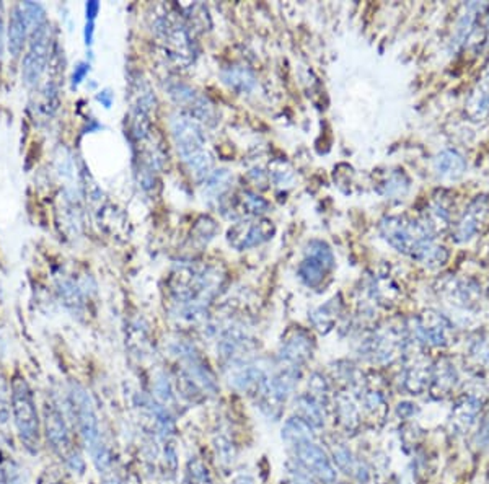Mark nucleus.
Listing matches in <instances>:
<instances>
[{
	"instance_id": "f257e3e1",
	"label": "nucleus",
	"mask_w": 489,
	"mask_h": 484,
	"mask_svg": "<svg viewBox=\"0 0 489 484\" xmlns=\"http://www.w3.org/2000/svg\"><path fill=\"white\" fill-rule=\"evenodd\" d=\"M224 276L212 266H181L171 277V299L180 320L197 323L222 287Z\"/></svg>"
},
{
	"instance_id": "f03ea898",
	"label": "nucleus",
	"mask_w": 489,
	"mask_h": 484,
	"mask_svg": "<svg viewBox=\"0 0 489 484\" xmlns=\"http://www.w3.org/2000/svg\"><path fill=\"white\" fill-rule=\"evenodd\" d=\"M380 234L396 251L411 256L424 266H442L449 258L444 246L435 243L431 227L413 219L401 215L386 217L380 222Z\"/></svg>"
},
{
	"instance_id": "7ed1b4c3",
	"label": "nucleus",
	"mask_w": 489,
	"mask_h": 484,
	"mask_svg": "<svg viewBox=\"0 0 489 484\" xmlns=\"http://www.w3.org/2000/svg\"><path fill=\"white\" fill-rule=\"evenodd\" d=\"M170 126L183 163L197 180H206L214 171V160L207 150V137L201 122L180 113L171 117Z\"/></svg>"
},
{
	"instance_id": "20e7f679",
	"label": "nucleus",
	"mask_w": 489,
	"mask_h": 484,
	"mask_svg": "<svg viewBox=\"0 0 489 484\" xmlns=\"http://www.w3.org/2000/svg\"><path fill=\"white\" fill-rule=\"evenodd\" d=\"M69 405H71L72 416L90 451L91 460L100 473H106L113 463V455L108 445L101 439L100 421L96 416L93 401L82 385L72 384L71 391H69Z\"/></svg>"
},
{
	"instance_id": "39448f33",
	"label": "nucleus",
	"mask_w": 489,
	"mask_h": 484,
	"mask_svg": "<svg viewBox=\"0 0 489 484\" xmlns=\"http://www.w3.org/2000/svg\"><path fill=\"white\" fill-rule=\"evenodd\" d=\"M12 413L23 447L30 454L40 450V417H38L33 391L23 376L17 375L12 380Z\"/></svg>"
},
{
	"instance_id": "423d86ee",
	"label": "nucleus",
	"mask_w": 489,
	"mask_h": 484,
	"mask_svg": "<svg viewBox=\"0 0 489 484\" xmlns=\"http://www.w3.org/2000/svg\"><path fill=\"white\" fill-rule=\"evenodd\" d=\"M45 429H46V439L50 442L51 449L56 454L64 459L67 466L74 471L84 473L85 470V461L82 455L79 454V450L74 447L72 444V435L69 426L64 419L62 413L57 410L56 405L52 403H46L45 405Z\"/></svg>"
},
{
	"instance_id": "0eeeda50",
	"label": "nucleus",
	"mask_w": 489,
	"mask_h": 484,
	"mask_svg": "<svg viewBox=\"0 0 489 484\" xmlns=\"http://www.w3.org/2000/svg\"><path fill=\"white\" fill-rule=\"evenodd\" d=\"M155 31L160 40L165 42L166 51L175 59L180 66H188L195 61V42L188 26L180 18L175 17L173 12L165 10L155 20Z\"/></svg>"
},
{
	"instance_id": "6e6552de",
	"label": "nucleus",
	"mask_w": 489,
	"mask_h": 484,
	"mask_svg": "<svg viewBox=\"0 0 489 484\" xmlns=\"http://www.w3.org/2000/svg\"><path fill=\"white\" fill-rule=\"evenodd\" d=\"M333 267H335V256L330 246L325 241L313 240L305 250V258L297 267V276L305 286L315 289L323 284Z\"/></svg>"
},
{
	"instance_id": "1a4fd4ad",
	"label": "nucleus",
	"mask_w": 489,
	"mask_h": 484,
	"mask_svg": "<svg viewBox=\"0 0 489 484\" xmlns=\"http://www.w3.org/2000/svg\"><path fill=\"white\" fill-rule=\"evenodd\" d=\"M295 460L297 465L302 468L305 473H309L311 478L325 483V484H335L338 480V471L330 456L326 451L315 444V440H307L294 447Z\"/></svg>"
},
{
	"instance_id": "9d476101",
	"label": "nucleus",
	"mask_w": 489,
	"mask_h": 484,
	"mask_svg": "<svg viewBox=\"0 0 489 484\" xmlns=\"http://www.w3.org/2000/svg\"><path fill=\"white\" fill-rule=\"evenodd\" d=\"M274 234H276V227L271 220L263 217L245 219L229 229L227 241L235 250L243 251L263 245L265 241L271 240Z\"/></svg>"
},
{
	"instance_id": "9b49d317",
	"label": "nucleus",
	"mask_w": 489,
	"mask_h": 484,
	"mask_svg": "<svg viewBox=\"0 0 489 484\" xmlns=\"http://www.w3.org/2000/svg\"><path fill=\"white\" fill-rule=\"evenodd\" d=\"M173 352L180 357L181 362L185 364L183 370H185V372L191 376L192 381L200 386L202 393H209V395L217 393L219 385H217L216 375H214L212 370L209 369V365L204 362L201 354L197 352V349L192 346V344L185 342V341L176 342L173 347Z\"/></svg>"
},
{
	"instance_id": "f8f14e48",
	"label": "nucleus",
	"mask_w": 489,
	"mask_h": 484,
	"mask_svg": "<svg viewBox=\"0 0 489 484\" xmlns=\"http://www.w3.org/2000/svg\"><path fill=\"white\" fill-rule=\"evenodd\" d=\"M51 57V33L47 23L33 33V40L23 57L21 75L26 85H35L45 74Z\"/></svg>"
},
{
	"instance_id": "ddd939ff",
	"label": "nucleus",
	"mask_w": 489,
	"mask_h": 484,
	"mask_svg": "<svg viewBox=\"0 0 489 484\" xmlns=\"http://www.w3.org/2000/svg\"><path fill=\"white\" fill-rule=\"evenodd\" d=\"M168 91L175 103L183 108L186 116L192 117V120L201 122V125L202 122L212 125V122L216 121V110H214V105L206 98V96L201 95L200 91L190 87V85L175 82L170 85Z\"/></svg>"
},
{
	"instance_id": "4468645a",
	"label": "nucleus",
	"mask_w": 489,
	"mask_h": 484,
	"mask_svg": "<svg viewBox=\"0 0 489 484\" xmlns=\"http://www.w3.org/2000/svg\"><path fill=\"white\" fill-rule=\"evenodd\" d=\"M313 354V338L305 330H292L284 338L279 349V364L281 367L300 370L309 362Z\"/></svg>"
},
{
	"instance_id": "2eb2a0df",
	"label": "nucleus",
	"mask_w": 489,
	"mask_h": 484,
	"mask_svg": "<svg viewBox=\"0 0 489 484\" xmlns=\"http://www.w3.org/2000/svg\"><path fill=\"white\" fill-rule=\"evenodd\" d=\"M450 335H452V325H450V321L444 315L429 310L424 311L416 320L418 340L429 344V346H447L450 342Z\"/></svg>"
},
{
	"instance_id": "dca6fc26",
	"label": "nucleus",
	"mask_w": 489,
	"mask_h": 484,
	"mask_svg": "<svg viewBox=\"0 0 489 484\" xmlns=\"http://www.w3.org/2000/svg\"><path fill=\"white\" fill-rule=\"evenodd\" d=\"M229 367V381L235 390L238 391H255L258 385L265 380L267 375L266 370L260 364L251 362V360H238L227 365Z\"/></svg>"
},
{
	"instance_id": "f3484780",
	"label": "nucleus",
	"mask_w": 489,
	"mask_h": 484,
	"mask_svg": "<svg viewBox=\"0 0 489 484\" xmlns=\"http://www.w3.org/2000/svg\"><path fill=\"white\" fill-rule=\"evenodd\" d=\"M403 335H400L398 331L393 330H385L381 333L374 335L367 341L369 354L379 362H390L393 360L398 352L403 349Z\"/></svg>"
},
{
	"instance_id": "a211bd4d",
	"label": "nucleus",
	"mask_w": 489,
	"mask_h": 484,
	"mask_svg": "<svg viewBox=\"0 0 489 484\" xmlns=\"http://www.w3.org/2000/svg\"><path fill=\"white\" fill-rule=\"evenodd\" d=\"M31 33L28 18H26L25 10L21 7V4H17L12 8V15H10L8 21V51L13 57H18L28 35Z\"/></svg>"
},
{
	"instance_id": "6ab92c4d",
	"label": "nucleus",
	"mask_w": 489,
	"mask_h": 484,
	"mask_svg": "<svg viewBox=\"0 0 489 484\" xmlns=\"http://www.w3.org/2000/svg\"><path fill=\"white\" fill-rule=\"evenodd\" d=\"M325 403L318 398L302 393L295 400V411L297 416L309 424L311 429H323L326 422V413H325Z\"/></svg>"
},
{
	"instance_id": "aec40b11",
	"label": "nucleus",
	"mask_w": 489,
	"mask_h": 484,
	"mask_svg": "<svg viewBox=\"0 0 489 484\" xmlns=\"http://www.w3.org/2000/svg\"><path fill=\"white\" fill-rule=\"evenodd\" d=\"M434 170L442 180H459L466 171V160L454 149H445L434 159Z\"/></svg>"
},
{
	"instance_id": "412c9836",
	"label": "nucleus",
	"mask_w": 489,
	"mask_h": 484,
	"mask_svg": "<svg viewBox=\"0 0 489 484\" xmlns=\"http://www.w3.org/2000/svg\"><path fill=\"white\" fill-rule=\"evenodd\" d=\"M281 437L289 447H295V445L307 442V440H313V429H311L307 422L302 421L299 416L290 417L284 422Z\"/></svg>"
},
{
	"instance_id": "4be33fe9",
	"label": "nucleus",
	"mask_w": 489,
	"mask_h": 484,
	"mask_svg": "<svg viewBox=\"0 0 489 484\" xmlns=\"http://www.w3.org/2000/svg\"><path fill=\"white\" fill-rule=\"evenodd\" d=\"M483 212L485 211H483L480 199L473 201L471 206L465 211L464 217H461L459 220V224H456V229H455L456 241H468L471 236L476 234L478 224H480Z\"/></svg>"
},
{
	"instance_id": "5701e85b",
	"label": "nucleus",
	"mask_w": 489,
	"mask_h": 484,
	"mask_svg": "<svg viewBox=\"0 0 489 484\" xmlns=\"http://www.w3.org/2000/svg\"><path fill=\"white\" fill-rule=\"evenodd\" d=\"M224 82L238 93H251L256 88V77L246 67L234 66L222 72Z\"/></svg>"
},
{
	"instance_id": "b1692460",
	"label": "nucleus",
	"mask_w": 489,
	"mask_h": 484,
	"mask_svg": "<svg viewBox=\"0 0 489 484\" xmlns=\"http://www.w3.org/2000/svg\"><path fill=\"white\" fill-rule=\"evenodd\" d=\"M234 176L229 170H216L204 180V196L207 201H217L224 197L232 186Z\"/></svg>"
},
{
	"instance_id": "393cba45",
	"label": "nucleus",
	"mask_w": 489,
	"mask_h": 484,
	"mask_svg": "<svg viewBox=\"0 0 489 484\" xmlns=\"http://www.w3.org/2000/svg\"><path fill=\"white\" fill-rule=\"evenodd\" d=\"M335 411L338 421H340L347 430H354L359 426V422H361L356 403H354L352 398L347 393H340L335 396Z\"/></svg>"
},
{
	"instance_id": "a878e982",
	"label": "nucleus",
	"mask_w": 489,
	"mask_h": 484,
	"mask_svg": "<svg viewBox=\"0 0 489 484\" xmlns=\"http://www.w3.org/2000/svg\"><path fill=\"white\" fill-rule=\"evenodd\" d=\"M466 110L473 117H481L489 111V71L473 90L468 103H466Z\"/></svg>"
},
{
	"instance_id": "bb28decb",
	"label": "nucleus",
	"mask_w": 489,
	"mask_h": 484,
	"mask_svg": "<svg viewBox=\"0 0 489 484\" xmlns=\"http://www.w3.org/2000/svg\"><path fill=\"white\" fill-rule=\"evenodd\" d=\"M340 311H341L340 300L333 299L330 300V302L321 305L320 309H316L313 311V315H311V323H313V326L316 328V330L321 333H326V331H330L333 325L336 323Z\"/></svg>"
},
{
	"instance_id": "cd10ccee",
	"label": "nucleus",
	"mask_w": 489,
	"mask_h": 484,
	"mask_svg": "<svg viewBox=\"0 0 489 484\" xmlns=\"http://www.w3.org/2000/svg\"><path fill=\"white\" fill-rule=\"evenodd\" d=\"M333 460H335L336 466L340 468L343 473H346V475H354L357 478H361V463L354 459L352 451L349 450V447L346 444H333Z\"/></svg>"
},
{
	"instance_id": "c85d7f7f",
	"label": "nucleus",
	"mask_w": 489,
	"mask_h": 484,
	"mask_svg": "<svg viewBox=\"0 0 489 484\" xmlns=\"http://www.w3.org/2000/svg\"><path fill=\"white\" fill-rule=\"evenodd\" d=\"M59 294L72 313H80L84 310V290L79 284H75L71 279H66V281L59 282Z\"/></svg>"
},
{
	"instance_id": "c756f323",
	"label": "nucleus",
	"mask_w": 489,
	"mask_h": 484,
	"mask_svg": "<svg viewBox=\"0 0 489 484\" xmlns=\"http://www.w3.org/2000/svg\"><path fill=\"white\" fill-rule=\"evenodd\" d=\"M238 209L243 217L255 219V217H261V214L267 212L270 204H267L263 197L246 191L238 197Z\"/></svg>"
},
{
	"instance_id": "7c9ffc66",
	"label": "nucleus",
	"mask_w": 489,
	"mask_h": 484,
	"mask_svg": "<svg viewBox=\"0 0 489 484\" xmlns=\"http://www.w3.org/2000/svg\"><path fill=\"white\" fill-rule=\"evenodd\" d=\"M154 393L155 400H157L160 405H163L165 408H170L171 405L176 403V393L173 388V384H171L170 376L166 374H159L154 380Z\"/></svg>"
},
{
	"instance_id": "2f4dec72",
	"label": "nucleus",
	"mask_w": 489,
	"mask_h": 484,
	"mask_svg": "<svg viewBox=\"0 0 489 484\" xmlns=\"http://www.w3.org/2000/svg\"><path fill=\"white\" fill-rule=\"evenodd\" d=\"M424 367H426V364H419L418 360H415V364L408 365L406 367L405 384H406V388L413 391V393H419V391H421L427 384L426 380L429 379V374Z\"/></svg>"
},
{
	"instance_id": "473e14b6",
	"label": "nucleus",
	"mask_w": 489,
	"mask_h": 484,
	"mask_svg": "<svg viewBox=\"0 0 489 484\" xmlns=\"http://www.w3.org/2000/svg\"><path fill=\"white\" fill-rule=\"evenodd\" d=\"M186 481L190 484H216L209 468L204 465L201 459H191L188 463Z\"/></svg>"
},
{
	"instance_id": "72a5a7b5",
	"label": "nucleus",
	"mask_w": 489,
	"mask_h": 484,
	"mask_svg": "<svg viewBox=\"0 0 489 484\" xmlns=\"http://www.w3.org/2000/svg\"><path fill=\"white\" fill-rule=\"evenodd\" d=\"M214 447H216V454L222 463H232L235 456V447L234 444L230 442V439L225 437V435H220V437L216 439V445H214Z\"/></svg>"
},
{
	"instance_id": "f704fd0d",
	"label": "nucleus",
	"mask_w": 489,
	"mask_h": 484,
	"mask_svg": "<svg viewBox=\"0 0 489 484\" xmlns=\"http://www.w3.org/2000/svg\"><path fill=\"white\" fill-rule=\"evenodd\" d=\"M364 408L370 414H379L380 411H385V400L380 391H367L364 396Z\"/></svg>"
},
{
	"instance_id": "c9c22d12",
	"label": "nucleus",
	"mask_w": 489,
	"mask_h": 484,
	"mask_svg": "<svg viewBox=\"0 0 489 484\" xmlns=\"http://www.w3.org/2000/svg\"><path fill=\"white\" fill-rule=\"evenodd\" d=\"M88 72H90V64L88 62H80V64H77V66H75L74 72H72V77H71L72 90L77 88L79 85L82 83L85 79H87Z\"/></svg>"
},
{
	"instance_id": "e433bc0d",
	"label": "nucleus",
	"mask_w": 489,
	"mask_h": 484,
	"mask_svg": "<svg viewBox=\"0 0 489 484\" xmlns=\"http://www.w3.org/2000/svg\"><path fill=\"white\" fill-rule=\"evenodd\" d=\"M100 2H95V0L87 2V5H85V18H87V21H95L100 13Z\"/></svg>"
},
{
	"instance_id": "4c0bfd02",
	"label": "nucleus",
	"mask_w": 489,
	"mask_h": 484,
	"mask_svg": "<svg viewBox=\"0 0 489 484\" xmlns=\"http://www.w3.org/2000/svg\"><path fill=\"white\" fill-rule=\"evenodd\" d=\"M84 38H85V45H87V46L93 45V38H95V21H87V23H85Z\"/></svg>"
},
{
	"instance_id": "58836bf2",
	"label": "nucleus",
	"mask_w": 489,
	"mask_h": 484,
	"mask_svg": "<svg viewBox=\"0 0 489 484\" xmlns=\"http://www.w3.org/2000/svg\"><path fill=\"white\" fill-rule=\"evenodd\" d=\"M478 440H480V444L483 445V447H489V416L486 417L485 424H483L480 435H478Z\"/></svg>"
},
{
	"instance_id": "ea45409f",
	"label": "nucleus",
	"mask_w": 489,
	"mask_h": 484,
	"mask_svg": "<svg viewBox=\"0 0 489 484\" xmlns=\"http://www.w3.org/2000/svg\"><path fill=\"white\" fill-rule=\"evenodd\" d=\"M96 100H98L100 103L103 105L105 108H111L115 96H113V93H111L110 90H103V91H100L98 95H96Z\"/></svg>"
},
{
	"instance_id": "a19ab883",
	"label": "nucleus",
	"mask_w": 489,
	"mask_h": 484,
	"mask_svg": "<svg viewBox=\"0 0 489 484\" xmlns=\"http://www.w3.org/2000/svg\"><path fill=\"white\" fill-rule=\"evenodd\" d=\"M235 484H255V480L251 475H246V473H240L238 476L235 478Z\"/></svg>"
},
{
	"instance_id": "79ce46f5",
	"label": "nucleus",
	"mask_w": 489,
	"mask_h": 484,
	"mask_svg": "<svg viewBox=\"0 0 489 484\" xmlns=\"http://www.w3.org/2000/svg\"><path fill=\"white\" fill-rule=\"evenodd\" d=\"M4 47V21H2V13H0V54H2Z\"/></svg>"
},
{
	"instance_id": "37998d69",
	"label": "nucleus",
	"mask_w": 489,
	"mask_h": 484,
	"mask_svg": "<svg viewBox=\"0 0 489 484\" xmlns=\"http://www.w3.org/2000/svg\"><path fill=\"white\" fill-rule=\"evenodd\" d=\"M0 484H8L7 481V475H5V471L0 468Z\"/></svg>"
},
{
	"instance_id": "c03bdc74",
	"label": "nucleus",
	"mask_w": 489,
	"mask_h": 484,
	"mask_svg": "<svg viewBox=\"0 0 489 484\" xmlns=\"http://www.w3.org/2000/svg\"><path fill=\"white\" fill-rule=\"evenodd\" d=\"M183 484H190V483H188V481H186V480H185V483H183Z\"/></svg>"
}]
</instances>
